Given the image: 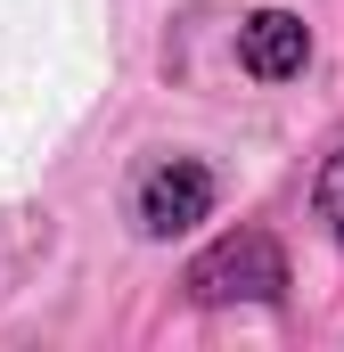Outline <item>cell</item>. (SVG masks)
I'll return each mask as SVG.
<instances>
[{"mask_svg":"<svg viewBox=\"0 0 344 352\" xmlns=\"http://www.w3.org/2000/svg\"><path fill=\"white\" fill-rule=\"evenodd\" d=\"M312 213L336 230V246H344V148H328V164H320V180H312Z\"/></svg>","mask_w":344,"mask_h":352,"instance_id":"277c9868","label":"cell"},{"mask_svg":"<svg viewBox=\"0 0 344 352\" xmlns=\"http://www.w3.org/2000/svg\"><path fill=\"white\" fill-rule=\"evenodd\" d=\"M205 213H213V173L197 156H164V164L140 173V197H131L140 238H189Z\"/></svg>","mask_w":344,"mask_h":352,"instance_id":"7a4b0ae2","label":"cell"},{"mask_svg":"<svg viewBox=\"0 0 344 352\" xmlns=\"http://www.w3.org/2000/svg\"><path fill=\"white\" fill-rule=\"evenodd\" d=\"M189 303L197 311H222V303H287V254L270 230H230L222 246H205L189 263Z\"/></svg>","mask_w":344,"mask_h":352,"instance_id":"6da1fadb","label":"cell"},{"mask_svg":"<svg viewBox=\"0 0 344 352\" xmlns=\"http://www.w3.org/2000/svg\"><path fill=\"white\" fill-rule=\"evenodd\" d=\"M238 66H246L255 82H295V74L312 66V25H303L295 8H255V16L238 25Z\"/></svg>","mask_w":344,"mask_h":352,"instance_id":"3957f363","label":"cell"}]
</instances>
